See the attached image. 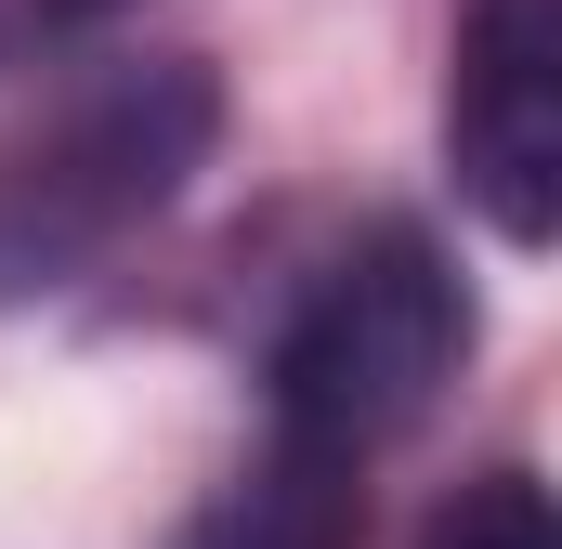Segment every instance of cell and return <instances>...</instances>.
I'll return each instance as SVG.
<instances>
[{
    "label": "cell",
    "mask_w": 562,
    "mask_h": 549,
    "mask_svg": "<svg viewBox=\"0 0 562 549\" xmlns=\"http://www.w3.org/2000/svg\"><path fill=\"white\" fill-rule=\"evenodd\" d=\"M223 79L196 53H105L40 119L0 132V314L119 262L144 223L210 170Z\"/></svg>",
    "instance_id": "cell-1"
},
{
    "label": "cell",
    "mask_w": 562,
    "mask_h": 549,
    "mask_svg": "<svg viewBox=\"0 0 562 549\" xmlns=\"http://www.w3.org/2000/svg\"><path fill=\"white\" fill-rule=\"evenodd\" d=\"M471 367V288L419 223H367L340 262L301 288V314L276 327V432L380 458L393 432H419L445 406V380Z\"/></svg>",
    "instance_id": "cell-2"
},
{
    "label": "cell",
    "mask_w": 562,
    "mask_h": 549,
    "mask_svg": "<svg viewBox=\"0 0 562 549\" xmlns=\"http://www.w3.org/2000/svg\"><path fill=\"white\" fill-rule=\"evenodd\" d=\"M419 549H562L550 484H537L524 458H497V471H471V484H445V497H431Z\"/></svg>",
    "instance_id": "cell-5"
},
{
    "label": "cell",
    "mask_w": 562,
    "mask_h": 549,
    "mask_svg": "<svg viewBox=\"0 0 562 549\" xmlns=\"http://www.w3.org/2000/svg\"><path fill=\"white\" fill-rule=\"evenodd\" d=\"M445 170L497 249L562 236V0H458L445 40Z\"/></svg>",
    "instance_id": "cell-3"
},
{
    "label": "cell",
    "mask_w": 562,
    "mask_h": 549,
    "mask_svg": "<svg viewBox=\"0 0 562 549\" xmlns=\"http://www.w3.org/2000/svg\"><path fill=\"white\" fill-rule=\"evenodd\" d=\"M353 537H367V458L301 445V432H262V458L170 549H353Z\"/></svg>",
    "instance_id": "cell-4"
}]
</instances>
